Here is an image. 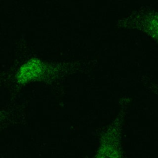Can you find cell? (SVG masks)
<instances>
[{"mask_svg": "<svg viewBox=\"0 0 158 158\" xmlns=\"http://www.w3.org/2000/svg\"><path fill=\"white\" fill-rule=\"evenodd\" d=\"M42 71V63L38 60L32 59L20 68L17 74V80L21 83L29 81L40 77Z\"/></svg>", "mask_w": 158, "mask_h": 158, "instance_id": "cell-1", "label": "cell"}]
</instances>
